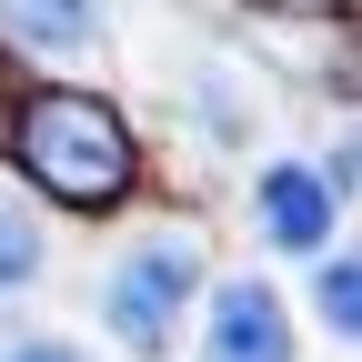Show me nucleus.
I'll list each match as a JSON object with an SVG mask.
<instances>
[{"label":"nucleus","instance_id":"1","mask_svg":"<svg viewBox=\"0 0 362 362\" xmlns=\"http://www.w3.org/2000/svg\"><path fill=\"white\" fill-rule=\"evenodd\" d=\"M11 151H21V171L40 192L71 202V211H101V202L131 192V131H121L111 101H90V90H30Z\"/></svg>","mask_w":362,"mask_h":362},{"label":"nucleus","instance_id":"8","mask_svg":"<svg viewBox=\"0 0 362 362\" xmlns=\"http://www.w3.org/2000/svg\"><path fill=\"white\" fill-rule=\"evenodd\" d=\"M0 362H81V352H71V342H11Z\"/></svg>","mask_w":362,"mask_h":362},{"label":"nucleus","instance_id":"5","mask_svg":"<svg viewBox=\"0 0 362 362\" xmlns=\"http://www.w3.org/2000/svg\"><path fill=\"white\" fill-rule=\"evenodd\" d=\"M0 30L21 40V51L71 61V51H90V30H101V0H0Z\"/></svg>","mask_w":362,"mask_h":362},{"label":"nucleus","instance_id":"2","mask_svg":"<svg viewBox=\"0 0 362 362\" xmlns=\"http://www.w3.org/2000/svg\"><path fill=\"white\" fill-rule=\"evenodd\" d=\"M202 292V242L192 232H141L111 272H101V322L131 362H161L181 342V312Z\"/></svg>","mask_w":362,"mask_h":362},{"label":"nucleus","instance_id":"4","mask_svg":"<svg viewBox=\"0 0 362 362\" xmlns=\"http://www.w3.org/2000/svg\"><path fill=\"white\" fill-rule=\"evenodd\" d=\"M252 211H262V232L282 242V252H332V221H342L332 181L312 171V161H272L252 181Z\"/></svg>","mask_w":362,"mask_h":362},{"label":"nucleus","instance_id":"6","mask_svg":"<svg viewBox=\"0 0 362 362\" xmlns=\"http://www.w3.org/2000/svg\"><path fill=\"white\" fill-rule=\"evenodd\" d=\"M312 312L332 322V342H352V332H362V262H352V252L312 262Z\"/></svg>","mask_w":362,"mask_h":362},{"label":"nucleus","instance_id":"7","mask_svg":"<svg viewBox=\"0 0 362 362\" xmlns=\"http://www.w3.org/2000/svg\"><path fill=\"white\" fill-rule=\"evenodd\" d=\"M40 282V221L0 192V292H30Z\"/></svg>","mask_w":362,"mask_h":362},{"label":"nucleus","instance_id":"3","mask_svg":"<svg viewBox=\"0 0 362 362\" xmlns=\"http://www.w3.org/2000/svg\"><path fill=\"white\" fill-rule=\"evenodd\" d=\"M202 362H292V312H282V292H272L262 272H242V282L211 292Z\"/></svg>","mask_w":362,"mask_h":362}]
</instances>
